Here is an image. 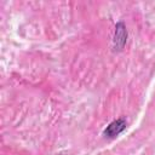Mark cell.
Returning a JSON list of instances; mask_svg holds the SVG:
<instances>
[{
    "label": "cell",
    "mask_w": 155,
    "mask_h": 155,
    "mask_svg": "<svg viewBox=\"0 0 155 155\" xmlns=\"http://www.w3.org/2000/svg\"><path fill=\"white\" fill-rule=\"evenodd\" d=\"M127 41V30L122 22L116 23L115 25V33L113 39V48L114 51H121Z\"/></svg>",
    "instance_id": "1"
},
{
    "label": "cell",
    "mask_w": 155,
    "mask_h": 155,
    "mask_svg": "<svg viewBox=\"0 0 155 155\" xmlns=\"http://www.w3.org/2000/svg\"><path fill=\"white\" fill-rule=\"evenodd\" d=\"M126 126H127V122L125 119L120 117L117 120H114L105 127V130L103 131V136L107 138H115L126 128Z\"/></svg>",
    "instance_id": "2"
}]
</instances>
